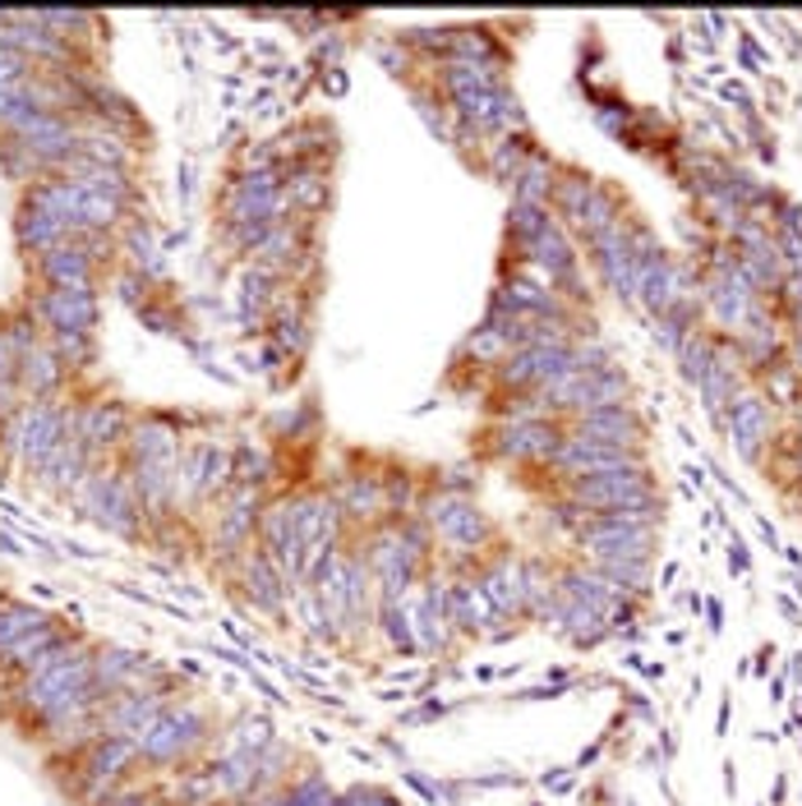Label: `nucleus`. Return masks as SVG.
I'll return each instance as SVG.
<instances>
[{"instance_id": "f257e3e1", "label": "nucleus", "mask_w": 802, "mask_h": 806, "mask_svg": "<svg viewBox=\"0 0 802 806\" xmlns=\"http://www.w3.org/2000/svg\"><path fill=\"white\" fill-rule=\"evenodd\" d=\"M74 517H88L97 521L102 530H111V535H121V540H139L144 535V503H139V488H134V475H129V466H107V461H97L84 484L74 488Z\"/></svg>"}, {"instance_id": "f03ea898", "label": "nucleus", "mask_w": 802, "mask_h": 806, "mask_svg": "<svg viewBox=\"0 0 802 806\" xmlns=\"http://www.w3.org/2000/svg\"><path fill=\"white\" fill-rule=\"evenodd\" d=\"M420 517H424L429 530H434V540L447 548V554H457V558H471V554H480L489 540H494V525H489L484 507L476 498L443 494V488H439L434 498L420 503Z\"/></svg>"}, {"instance_id": "7ed1b4c3", "label": "nucleus", "mask_w": 802, "mask_h": 806, "mask_svg": "<svg viewBox=\"0 0 802 806\" xmlns=\"http://www.w3.org/2000/svg\"><path fill=\"white\" fill-rule=\"evenodd\" d=\"M203 742H208V715L199 705L181 700V705H166L134 746H139V760H148V765H175V760L199 752Z\"/></svg>"}, {"instance_id": "20e7f679", "label": "nucleus", "mask_w": 802, "mask_h": 806, "mask_svg": "<svg viewBox=\"0 0 802 806\" xmlns=\"http://www.w3.org/2000/svg\"><path fill=\"white\" fill-rule=\"evenodd\" d=\"M28 313L37 319L42 332H97L102 319V300H97V282L84 286H47L37 290V300H28Z\"/></svg>"}, {"instance_id": "39448f33", "label": "nucleus", "mask_w": 802, "mask_h": 806, "mask_svg": "<svg viewBox=\"0 0 802 806\" xmlns=\"http://www.w3.org/2000/svg\"><path fill=\"white\" fill-rule=\"evenodd\" d=\"M655 530L659 525H628V521L591 517V521L577 530V548L591 562H609V558L651 562V554H655Z\"/></svg>"}, {"instance_id": "423d86ee", "label": "nucleus", "mask_w": 802, "mask_h": 806, "mask_svg": "<svg viewBox=\"0 0 802 806\" xmlns=\"http://www.w3.org/2000/svg\"><path fill=\"white\" fill-rule=\"evenodd\" d=\"M563 438H567V429L558 420H531V424L498 420V429L489 434V451L513 466H550Z\"/></svg>"}, {"instance_id": "0eeeda50", "label": "nucleus", "mask_w": 802, "mask_h": 806, "mask_svg": "<svg viewBox=\"0 0 802 806\" xmlns=\"http://www.w3.org/2000/svg\"><path fill=\"white\" fill-rule=\"evenodd\" d=\"M724 434L742 461H761V451L775 443V401L766 392H742L724 416Z\"/></svg>"}, {"instance_id": "6e6552de", "label": "nucleus", "mask_w": 802, "mask_h": 806, "mask_svg": "<svg viewBox=\"0 0 802 806\" xmlns=\"http://www.w3.org/2000/svg\"><path fill=\"white\" fill-rule=\"evenodd\" d=\"M129 410L121 401H107V397H92L74 406V434L88 447L92 461H107V451H121L125 434H129Z\"/></svg>"}, {"instance_id": "1a4fd4ad", "label": "nucleus", "mask_w": 802, "mask_h": 806, "mask_svg": "<svg viewBox=\"0 0 802 806\" xmlns=\"http://www.w3.org/2000/svg\"><path fill=\"white\" fill-rule=\"evenodd\" d=\"M92 466H97V461L88 457V447H84L79 434L70 429V434L61 438V447H55L51 457L33 470V484H37V488H47L51 498H74V488L84 484V475H88Z\"/></svg>"}, {"instance_id": "9d476101", "label": "nucleus", "mask_w": 802, "mask_h": 806, "mask_svg": "<svg viewBox=\"0 0 802 806\" xmlns=\"http://www.w3.org/2000/svg\"><path fill=\"white\" fill-rule=\"evenodd\" d=\"M567 434L591 438V443H600V447H618V451H645V420L637 416L632 406L581 416V420H572V429H567Z\"/></svg>"}, {"instance_id": "9b49d317", "label": "nucleus", "mask_w": 802, "mask_h": 806, "mask_svg": "<svg viewBox=\"0 0 802 806\" xmlns=\"http://www.w3.org/2000/svg\"><path fill=\"white\" fill-rule=\"evenodd\" d=\"M476 585L489 595L498 618H526V562L513 554H498L489 567L476 572Z\"/></svg>"}, {"instance_id": "f8f14e48", "label": "nucleus", "mask_w": 802, "mask_h": 806, "mask_svg": "<svg viewBox=\"0 0 802 806\" xmlns=\"http://www.w3.org/2000/svg\"><path fill=\"white\" fill-rule=\"evenodd\" d=\"M236 572H240V585H245L249 604L259 608V613H282L286 599H291V585L282 581V572L272 567V558L263 554L259 544L245 548L240 562H236Z\"/></svg>"}, {"instance_id": "ddd939ff", "label": "nucleus", "mask_w": 802, "mask_h": 806, "mask_svg": "<svg viewBox=\"0 0 802 806\" xmlns=\"http://www.w3.org/2000/svg\"><path fill=\"white\" fill-rule=\"evenodd\" d=\"M115 249H121L125 272H134V277H144L148 286L166 277V249L158 245V235H152V222H148V218H125Z\"/></svg>"}, {"instance_id": "4468645a", "label": "nucleus", "mask_w": 802, "mask_h": 806, "mask_svg": "<svg viewBox=\"0 0 802 806\" xmlns=\"http://www.w3.org/2000/svg\"><path fill=\"white\" fill-rule=\"evenodd\" d=\"M181 470L189 498H218L231 488V451L218 443H194L181 457Z\"/></svg>"}, {"instance_id": "2eb2a0df", "label": "nucleus", "mask_w": 802, "mask_h": 806, "mask_svg": "<svg viewBox=\"0 0 802 806\" xmlns=\"http://www.w3.org/2000/svg\"><path fill=\"white\" fill-rule=\"evenodd\" d=\"M97 259L102 253L88 240H65L37 259V277H42V286H84V282H97Z\"/></svg>"}, {"instance_id": "dca6fc26", "label": "nucleus", "mask_w": 802, "mask_h": 806, "mask_svg": "<svg viewBox=\"0 0 802 806\" xmlns=\"http://www.w3.org/2000/svg\"><path fill=\"white\" fill-rule=\"evenodd\" d=\"M332 498H337L342 517L356 521V525L393 521V517H387V488H383V475H346L337 488H332Z\"/></svg>"}, {"instance_id": "f3484780", "label": "nucleus", "mask_w": 802, "mask_h": 806, "mask_svg": "<svg viewBox=\"0 0 802 806\" xmlns=\"http://www.w3.org/2000/svg\"><path fill=\"white\" fill-rule=\"evenodd\" d=\"M65 379L70 369L61 364V356L47 346V337L37 342L24 360H18V392H24V401H47V397H61L65 392Z\"/></svg>"}, {"instance_id": "a211bd4d", "label": "nucleus", "mask_w": 802, "mask_h": 806, "mask_svg": "<svg viewBox=\"0 0 802 806\" xmlns=\"http://www.w3.org/2000/svg\"><path fill=\"white\" fill-rule=\"evenodd\" d=\"M14 240H18V249H24L28 259H42L47 249L74 240V231L55 218V212H47V208H37V203L24 199V203H18V218H14Z\"/></svg>"}, {"instance_id": "6ab92c4d", "label": "nucleus", "mask_w": 802, "mask_h": 806, "mask_svg": "<svg viewBox=\"0 0 802 806\" xmlns=\"http://www.w3.org/2000/svg\"><path fill=\"white\" fill-rule=\"evenodd\" d=\"M282 194L291 218H314L332 199V181L323 166H282Z\"/></svg>"}, {"instance_id": "aec40b11", "label": "nucleus", "mask_w": 802, "mask_h": 806, "mask_svg": "<svg viewBox=\"0 0 802 806\" xmlns=\"http://www.w3.org/2000/svg\"><path fill=\"white\" fill-rule=\"evenodd\" d=\"M61 181L79 185L88 194H102V199H115V203H134V171H115V166H97V162H84V157H70L61 166Z\"/></svg>"}, {"instance_id": "412c9836", "label": "nucleus", "mask_w": 802, "mask_h": 806, "mask_svg": "<svg viewBox=\"0 0 802 806\" xmlns=\"http://www.w3.org/2000/svg\"><path fill=\"white\" fill-rule=\"evenodd\" d=\"M125 466H139V461H166V457H181V434L158 420V416H148V420H134L129 424V434H125Z\"/></svg>"}, {"instance_id": "4be33fe9", "label": "nucleus", "mask_w": 802, "mask_h": 806, "mask_svg": "<svg viewBox=\"0 0 802 806\" xmlns=\"http://www.w3.org/2000/svg\"><path fill=\"white\" fill-rule=\"evenodd\" d=\"M79 157L97 166H115V171H129L134 166V152L125 144V134H115L97 121H79Z\"/></svg>"}, {"instance_id": "5701e85b", "label": "nucleus", "mask_w": 802, "mask_h": 806, "mask_svg": "<svg viewBox=\"0 0 802 806\" xmlns=\"http://www.w3.org/2000/svg\"><path fill=\"white\" fill-rule=\"evenodd\" d=\"M447 613H453V627H461V632H484V622H503L476 581L447 585Z\"/></svg>"}, {"instance_id": "b1692460", "label": "nucleus", "mask_w": 802, "mask_h": 806, "mask_svg": "<svg viewBox=\"0 0 802 806\" xmlns=\"http://www.w3.org/2000/svg\"><path fill=\"white\" fill-rule=\"evenodd\" d=\"M554 181H558V166L554 157L544 152H531V162L521 166V175L507 189H513V203H526V208H550L554 199Z\"/></svg>"}, {"instance_id": "393cba45", "label": "nucleus", "mask_w": 802, "mask_h": 806, "mask_svg": "<svg viewBox=\"0 0 802 806\" xmlns=\"http://www.w3.org/2000/svg\"><path fill=\"white\" fill-rule=\"evenodd\" d=\"M61 641H65V632H61V627H55V618H51V622H42V627H33V632H24L14 645H5V650H0V664H5V668H18V673H28V668L42 659L51 645H61Z\"/></svg>"}, {"instance_id": "a878e982", "label": "nucleus", "mask_w": 802, "mask_h": 806, "mask_svg": "<svg viewBox=\"0 0 802 806\" xmlns=\"http://www.w3.org/2000/svg\"><path fill=\"white\" fill-rule=\"evenodd\" d=\"M531 134H517V139H494L489 144V152H484V171L494 175L498 185H513L517 175H521V166L531 162Z\"/></svg>"}, {"instance_id": "bb28decb", "label": "nucleus", "mask_w": 802, "mask_h": 806, "mask_svg": "<svg viewBox=\"0 0 802 806\" xmlns=\"http://www.w3.org/2000/svg\"><path fill=\"white\" fill-rule=\"evenodd\" d=\"M272 480V451L263 443H236V451H231V484L240 488H263Z\"/></svg>"}, {"instance_id": "cd10ccee", "label": "nucleus", "mask_w": 802, "mask_h": 806, "mask_svg": "<svg viewBox=\"0 0 802 806\" xmlns=\"http://www.w3.org/2000/svg\"><path fill=\"white\" fill-rule=\"evenodd\" d=\"M268 342L277 346L286 360H305L309 342H314V332H309V313L305 309H291V313H282V319H272L268 323Z\"/></svg>"}, {"instance_id": "c85d7f7f", "label": "nucleus", "mask_w": 802, "mask_h": 806, "mask_svg": "<svg viewBox=\"0 0 802 806\" xmlns=\"http://www.w3.org/2000/svg\"><path fill=\"white\" fill-rule=\"evenodd\" d=\"M715 332H706V327H696L688 342H682V350H678V373H682V383H688L692 392L701 387V379H706V369H711V356H715Z\"/></svg>"}, {"instance_id": "c756f323", "label": "nucleus", "mask_w": 802, "mask_h": 806, "mask_svg": "<svg viewBox=\"0 0 802 806\" xmlns=\"http://www.w3.org/2000/svg\"><path fill=\"white\" fill-rule=\"evenodd\" d=\"M268 742H277V737H272V719H268V715H240V719L226 729L222 752H249V756H259Z\"/></svg>"}, {"instance_id": "7c9ffc66", "label": "nucleus", "mask_w": 802, "mask_h": 806, "mask_svg": "<svg viewBox=\"0 0 802 806\" xmlns=\"http://www.w3.org/2000/svg\"><path fill=\"white\" fill-rule=\"evenodd\" d=\"M0 171H5V181L24 185V189H33L37 181H47L42 162H37V157L24 144H14V139H0Z\"/></svg>"}, {"instance_id": "2f4dec72", "label": "nucleus", "mask_w": 802, "mask_h": 806, "mask_svg": "<svg viewBox=\"0 0 802 806\" xmlns=\"http://www.w3.org/2000/svg\"><path fill=\"white\" fill-rule=\"evenodd\" d=\"M51 622L42 608H33V604H14V599H0V650L5 645H14L24 632H33V627H42Z\"/></svg>"}, {"instance_id": "473e14b6", "label": "nucleus", "mask_w": 802, "mask_h": 806, "mask_svg": "<svg viewBox=\"0 0 802 806\" xmlns=\"http://www.w3.org/2000/svg\"><path fill=\"white\" fill-rule=\"evenodd\" d=\"M47 337V346L61 356V364L74 373V369H88L92 360H97V346H92V337L88 332H42Z\"/></svg>"}, {"instance_id": "72a5a7b5", "label": "nucleus", "mask_w": 802, "mask_h": 806, "mask_svg": "<svg viewBox=\"0 0 802 806\" xmlns=\"http://www.w3.org/2000/svg\"><path fill=\"white\" fill-rule=\"evenodd\" d=\"M28 18L51 37H61V42H74V37H84L92 28V14L84 10H28Z\"/></svg>"}, {"instance_id": "f704fd0d", "label": "nucleus", "mask_w": 802, "mask_h": 806, "mask_svg": "<svg viewBox=\"0 0 802 806\" xmlns=\"http://www.w3.org/2000/svg\"><path fill=\"white\" fill-rule=\"evenodd\" d=\"M554 222V208H526V203H513L507 208V235H513V245L521 249L526 240H535V235Z\"/></svg>"}, {"instance_id": "c9c22d12", "label": "nucleus", "mask_w": 802, "mask_h": 806, "mask_svg": "<svg viewBox=\"0 0 802 806\" xmlns=\"http://www.w3.org/2000/svg\"><path fill=\"white\" fill-rule=\"evenodd\" d=\"M410 102H416V115L429 125V134H439L443 144H457V121L447 111V102H434L429 92H410Z\"/></svg>"}, {"instance_id": "e433bc0d", "label": "nucleus", "mask_w": 802, "mask_h": 806, "mask_svg": "<svg viewBox=\"0 0 802 806\" xmlns=\"http://www.w3.org/2000/svg\"><path fill=\"white\" fill-rule=\"evenodd\" d=\"M115 295H121V305H129L134 313H139V309L148 305V282L121 268V272H115Z\"/></svg>"}, {"instance_id": "4c0bfd02", "label": "nucleus", "mask_w": 802, "mask_h": 806, "mask_svg": "<svg viewBox=\"0 0 802 806\" xmlns=\"http://www.w3.org/2000/svg\"><path fill=\"white\" fill-rule=\"evenodd\" d=\"M775 253L785 259L789 272L802 268V231H775Z\"/></svg>"}, {"instance_id": "58836bf2", "label": "nucleus", "mask_w": 802, "mask_h": 806, "mask_svg": "<svg viewBox=\"0 0 802 806\" xmlns=\"http://www.w3.org/2000/svg\"><path fill=\"white\" fill-rule=\"evenodd\" d=\"M729 576H738V581L752 576V554H748V544H742L738 530H729Z\"/></svg>"}, {"instance_id": "ea45409f", "label": "nucleus", "mask_w": 802, "mask_h": 806, "mask_svg": "<svg viewBox=\"0 0 802 806\" xmlns=\"http://www.w3.org/2000/svg\"><path fill=\"white\" fill-rule=\"evenodd\" d=\"M28 74H33V65L24 61V55L0 47V84H14V78H28Z\"/></svg>"}, {"instance_id": "a19ab883", "label": "nucleus", "mask_w": 802, "mask_h": 806, "mask_svg": "<svg viewBox=\"0 0 802 806\" xmlns=\"http://www.w3.org/2000/svg\"><path fill=\"white\" fill-rule=\"evenodd\" d=\"M102 806H158V797L144 793V789H115Z\"/></svg>"}, {"instance_id": "79ce46f5", "label": "nucleus", "mask_w": 802, "mask_h": 806, "mask_svg": "<svg viewBox=\"0 0 802 806\" xmlns=\"http://www.w3.org/2000/svg\"><path fill=\"white\" fill-rule=\"evenodd\" d=\"M208 655H212V659H222V664H231V668H240V673H249V668H254V664L245 659V650H236V645H218V641H212V645H208Z\"/></svg>"}, {"instance_id": "37998d69", "label": "nucleus", "mask_w": 802, "mask_h": 806, "mask_svg": "<svg viewBox=\"0 0 802 806\" xmlns=\"http://www.w3.org/2000/svg\"><path fill=\"white\" fill-rule=\"evenodd\" d=\"M175 199H181V208L194 199V162H189V157L175 166Z\"/></svg>"}, {"instance_id": "c03bdc74", "label": "nucleus", "mask_w": 802, "mask_h": 806, "mask_svg": "<svg viewBox=\"0 0 802 806\" xmlns=\"http://www.w3.org/2000/svg\"><path fill=\"white\" fill-rule=\"evenodd\" d=\"M719 97H724L729 107H738V111H752V107H756V102H752V92L742 88V84H719Z\"/></svg>"}, {"instance_id": "a18cd8bd", "label": "nucleus", "mask_w": 802, "mask_h": 806, "mask_svg": "<svg viewBox=\"0 0 802 806\" xmlns=\"http://www.w3.org/2000/svg\"><path fill=\"white\" fill-rule=\"evenodd\" d=\"M350 88V78H346V70L342 65H332L328 74H323V92H332V97H342Z\"/></svg>"}, {"instance_id": "49530a36", "label": "nucleus", "mask_w": 802, "mask_h": 806, "mask_svg": "<svg viewBox=\"0 0 802 806\" xmlns=\"http://www.w3.org/2000/svg\"><path fill=\"white\" fill-rule=\"evenodd\" d=\"M701 613H706V627H711V632L719 636V632H724V604H719V599L711 595L706 604H701Z\"/></svg>"}, {"instance_id": "de8ad7c7", "label": "nucleus", "mask_w": 802, "mask_h": 806, "mask_svg": "<svg viewBox=\"0 0 802 806\" xmlns=\"http://www.w3.org/2000/svg\"><path fill=\"white\" fill-rule=\"evenodd\" d=\"M733 696V692H729ZM729 696H724L719 700V715H715V737H729V715H733V700Z\"/></svg>"}, {"instance_id": "09e8293b", "label": "nucleus", "mask_w": 802, "mask_h": 806, "mask_svg": "<svg viewBox=\"0 0 802 806\" xmlns=\"http://www.w3.org/2000/svg\"><path fill=\"white\" fill-rule=\"evenodd\" d=\"M770 668H775V645H761V650H756V664H752V673L770 678Z\"/></svg>"}, {"instance_id": "8fccbe9b", "label": "nucleus", "mask_w": 802, "mask_h": 806, "mask_svg": "<svg viewBox=\"0 0 802 806\" xmlns=\"http://www.w3.org/2000/svg\"><path fill=\"white\" fill-rule=\"evenodd\" d=\"M249 682H254V686H259V692H263L268 700H286V696L277 692V682H272V678H263V673H254V668H249Z\"/></svg>"}, {"instance_id": "3c124183", "label": "nucleus", "mask_w": 802, "mask_h": 806, "mask_svg": "<svg viewBox=\"0 0 802 806\" xmlns=\"http://www.w3.org/2000/svg\"><path fill=\"white\" fill-rule=\"evenodd\" d=\"M775 604H779V613H785L789 622H802V608H798V599H789V595H775Z\"/></svg>"}, {"instance_id": "603ef678", "label": "nucleus", "mask_w": 802, "mask_h": 806, "mask_svg": "<svg viewBox=\"0 0 802 806\" xmlns=\"http://www.w3.org/2000/svg\"><path fill=\"white\" fill-rule=\"evenodd\" d=\"M678 576H682V562H664V567H659V590H669Z\"/></svg>"}, {"instance_id": "864d4df0", "label": "nucleus", "mask_w": 802, "mask_h": 806, "mask_svg": "<svg viewBox=\"0 0 802 806\" xmlns=\"http://www.w3.org/2000/svg\"><path fill=\"white\" fill-rule=\"evenodd\" d=\"M61 548H65V554H70V558H84V562H97V558H102V554H92V548H84V544H74V540H65Z\"/></svg>"}, {"instance_id": "5fc2aeb1", "label": "nucleus", "mask_w": 802, "mask_h": 806, "mask_svg": "<svg viewBox=\"0 0 802 806\" xmlns=\"http://www.w3.org/2000/svg\"><path fill=\"white\" fill-rule=\"evenodd\" d=\"M212 42H218L222 51H240V42H236V37H231L226 28H212Z\"/></svg>"}, {"instance_id": "6e6d98bb", "label": "nucleus", "mask_w": 802, "mask_h": 806, "mask_svg": "<svg viewBox=\"0 0 802 806\" xmlns=\"http://www.w3.org/2000/svg\"><path fill=\"white\" fill-rule=\"evenodd\" d=\"M785 797H789V779L779 774V779H775V789H770V806H785Z\"/></svg>"}, {"instance_id": "4d7b16f0", "label": "nucleus", "mask_w": 802, "mask_h": 806, "mask_svg": "<svg viewBox=\"0 0 802 806\" xmlns=\"http://www.w3.org/2000/svg\"><path fill=\"white\" fill-rule=\"evenodd\" d=\"M724 793H738V770H733V760H724Z\"/></svg>"}, {"instance_id": "13d9d810", "label": "nucleus", "mask_w": 802, "mask_h": 806, "mask_svg": "<svg viewBox=\"0 0 802 806\" xmlns=\"http://www.w3.org/2000/svg\"><path fill=\"white\" fill-rule=\"evenodd\" d=\"M0 554H24V548H18V540L10 535L5 525H0Z\"/></svg>"}, {"instance_id": "bf43d9fd", "label": "nucleus", "mask_w": 802, "mask_h": 806, "mask_svg": "<svg viewBox=\"0 0 802 806\" xmlns=\"http://www.w3.org/2000/svg\"><path fill=\"white\" fill-rule=\"evenodd\" d=\"M682 475H688V484H696V488L706 484V470H701L696 461H688V466H682Z\"/></svg>"}, {"instance_id": "052dcab7", "label": "nucleus", "mask_w": 802, "mask_h": 806, "mask_svg": "<svg viewBox=\"0 0 802 806\" xmlns=\"http://www.w3.org/2000/svg\"><path fill=\"white\" fill-rule=\"evenodd\" d=\"M641 673L651 678V682H664V673H669V668H664V664H641Z\"/></svg>"}, {"instance_id": "680f3d73", "label": "nucleus", "mask_w": 802, "mask_h": 806, "mask_svg": "<svg viewBox=\"0 0 802 806\" xmlns=\"http://www.w3.org/2000/svg\"><path fill=\"white\" fill-rule=\"evenodd\" d=\"M785 686H789V682H785V673H779V678H770V700H785Z\"/></svg>"}, {"instance_id": "e2e57ef3", "label": "nucleus", "mask_w": 802, "mask_h": 806, "mask_svg": "<svg viewBox=\"0 0 802 806\" xmlns=\"http://www.w3.org/2000/svg\"><path fill=\"white\" fill-rule=\"evenodd\" d=\"M793 590H798V599H802V572H793Z\"/></svg>"}]
</instances>
